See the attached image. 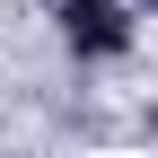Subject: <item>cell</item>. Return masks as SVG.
Listing matches in <instances>:
<instances>
[{
    "instance_id": "cell-1",
    "label": "cell",
    "mask_w": 158,
    "mask_h": 158,
    "mask_svg": "<svg viewBox=\"0 0 158 158\" xmlns=\"http://www.w3.org/2000/svg\"><path fill=\"white\" fill-rule=\"evenodd\" d=\"M62 35L79 53H114L123 44V0H62Z\"/></svg>"
}]
</instances>
